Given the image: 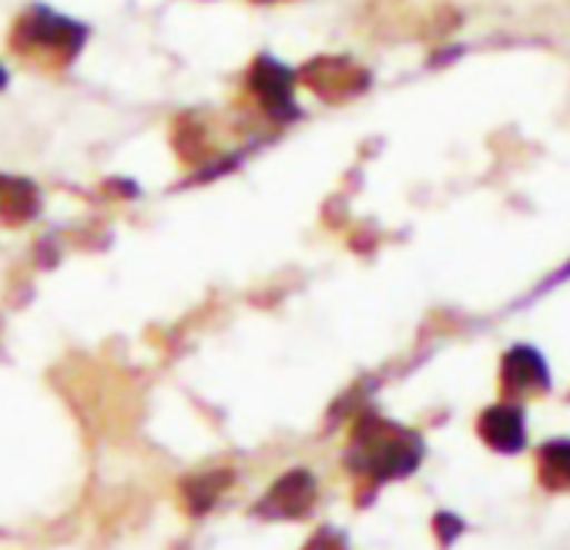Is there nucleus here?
<instances>
[{"instance_id":"1a4fd4ad","label":"nucleus","mask_w":570,"mask_h":550,"mask_svg":"<svg viewBox=\"0 0 570 550\" xmlns=\"http://www.w3.org/2000/svg\"><path fill=\"white\" fill-rule=\"evenodd\" d=\"M540 483L547 490H570V443L557 440L540 450Z\"/></svg>"},{"instance_id":"7ed1b4c3","label":"nucleus","mask_w":570,"mask_h":550,"mask_svg":"<svg viewBox=\"0 0 570 550\" xmlns=\"http://www.w3.org/2000/svg\"><path fill=\"white\" fill-rule=\"evenodd\" d=\"M299 81L323 101H350L356 95H363L370 88V75L350 61V58H313L303 71H299Z\"/></svg>"},{"instance_id":"6e6552de","label":"nucleus","mask_w":570,"mask_h":550,"mask_svg":"<svg viewBox=\"0 0 570 550\" xmlns=\"http://www.w3.org/2000/svg\"><path fill=\"white\" fill-rule=\"evenodd\" d=\"M38 212V188L24 178H0V222H28Z\"/></svg>"},{"instance_id":"9b49d317","label":"nucleus","mask_w":570,"mask_h":550,"mask_svg":"<svg viewBox=\"0 0 570 550\" xmlns=\"http://www.w3.org/2000/svg\"><path fill=\"white\" fill-rule=\"evenodd\" d=\"M4 85H8V71H4V68H0V88H4Z\"/></svg>"},{"instance_id":"39448f33","label":"nucleus","mask_w":570,"mask_h":550,"mask_svg":"<svg viewBox=\"0 0 570 550\" xmlns=\"http://www.w3.org/2000/svg\"><path fill=\"white\" fill-rule=\"evenodd\" d=\"M480 436L487 446L500 450V453H517L527 443L523 433V413L517 406H490L480 416Z\"/></svg>"},{"instance_id":"423d86ee","label":"nucleus","mask_w":570,"mask_h":550,"mask_svg":"<svg viewBox=\"0 0 570 550\" xmlns=\"http://www.w3.org/2000/svg\"><path fill=\"white\" fill-rule=\"evenodd\" d=\"M503 386L510 393H533L547 390V363L533 346H513L503 356Z\"/></svg>"},{"instance_id":"20e7f679","label":"nucleus","mask_w":570,"mask_h":550,"mask_svg":"<svg viewBox=\"0 0 570 550\" xmlns=\"http://www.w3.org/2000/svg\"><path fill=\"white\" fill-rule=\"evenodd\" d=\"M248 88L272 118L289 121V118L299 115V108H296V75L285 65H278L275 58H268V55L255 58V65L248 71Z\"/></svg>"},{"instance_id":"9d476101","label":"nucleus","mask_w":570,"mask_h":550,"mask_svg":"<svg viewBox=\"0 0 570 550\" xmlns=\"http://www.w3.org/2000/svg\"><path fill=\"white\" fill-rule=\"evenodd\" d=\"M436 530H440V540L446 543V540H453V537L463 530V523H460L456 517H446V513H440V517H436Z\"/></svg>"},{"instance_id":"f03ea898","label":"nucleus","mask_w":570,"mask_h":550,"mask_svg":"<svg viewBox=\"0 0 570 550\" xmlns=\"http://www.w3.org/2000/svg\"><path fill=\"white\" fill-rule=\"evenodd\" d=\"M88 41V31L81 24H75L71 18H61L48 8H31L18 28H14V48L21 51H55L65 61H71L81 45Z\"/></svg>"},{"instance_id":"0eeeda50","label":"nucleus","mask_w":570,"mask_h":550,"mask_svg":"<svg viewBox=\"0 0 570 550\" xmlns=\"http://www.w3.org/2000/svg\"><path fill=\"white\" fill-rule=\"evenodd\" d=\"M313 493H316V483H313L309 473H289L285 480L275 483V490L265 500V510L268 513H278V517L306 513L309 503H313Z\"/></svg>"},{"instance_id":"f257e3e1","label":"nucleus","mask_w":570,"mask_h":550,"mask_svg":"<svg viewBox=\"0 0 570 550\" xmlns=\"http://www.w3.org/2000/svg\"><path fill=\"white\" fill-rule=\"evenodd\" d=\"M360 450L373 477H403L420 463V440L413 433L393 430L390 423H366L360 430Z\"/></svg>"},{"instance_id":"f8f14e48","label":"nucleus","mask_w":570,"mask_h":550,"mask_svg":"<svg viewBox=\"0 0 570 550\" xmlns=\"http://www.w3.org/2000/svg\"><path fill=\"white\" fill-rule=\"evenodd\" d=\"M258 4H275V0H258Z\"/></svg>"}]
</instances>
